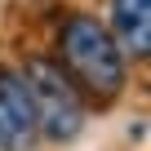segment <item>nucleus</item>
<instances>
[{"instance_id":"obj_3","label":"nucleus","mask_w":151,"mask_h":151,"mask_svg":"<svg viewBox=\"0 0 151 151\" xmlns=\"http://www.w3.org/2000/svg\"><path fill=\"white\" fill-rule=\"evenodd\" d=\"M36 111L27 98V85L18 67H0V147L9 151H27L36 142Z\"/></svg>"},{"instance_id":"obj_2","label":"nucleus","mask_w":151,"mask_h":151,"mask_svg":"<svg viewBox=\"0 0 151 151\" xmlns=\"http://www.w3.org/2000/svg\"><path fill=\"white\" fill-rule=\"evenodd\" d=\"M18 76H22L27 98H31V111H36V129L49 142L80 138V129H85V98H80V89L67 80V71L53 58H27L18 67Z\"/></svg>"},{"instance_id":"obj_1","label":"nucleus","mask_w":151,"mask_h":151,"mask_svg":"<svg viewBox=\"0 0 151 151\" xmlns=\"http://www.w3.org/2000/svg\"><path fill=\"white\" fill-rule=\"evenodd\" d=\"M58 67L67 71V80L80 89V98L107 107L124 93L129 85V62L116 49L111 31L93 14H71L58 31Z\"/></svg>"},{"instance_id":"obj_4","label":"nucleus","mask_w":151,"mask_h":151,"mask_svg":"<svg viewBox=\"0 0 151 151\" xmlns=\"http://www.w3.org/2000/svg\"><path fill=\"white\" fill-rule=\"evenodd\" d=\"M111 40L124 58L151 53V0H111Z\"/></svg>"}]
</instances>
